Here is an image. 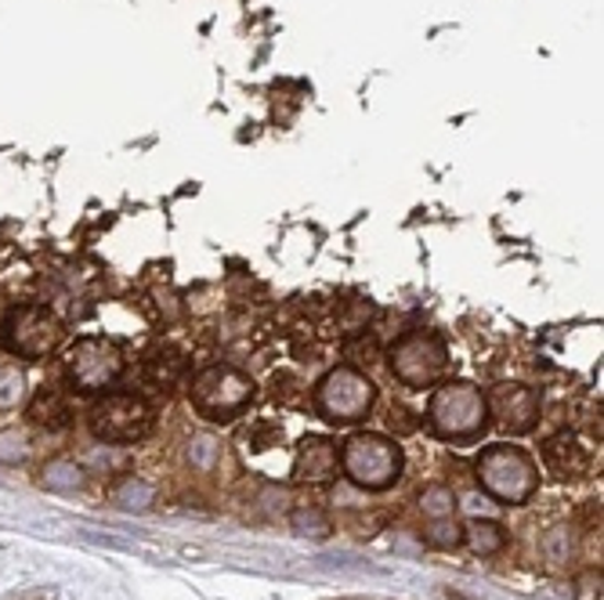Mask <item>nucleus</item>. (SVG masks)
<instances>
[{"label": "nucleus", "instance_id": "nucleus-1", "mask_svg": "<svg viewBox=\"0 0 604 600\" xmlns=\"http://www.w3.org/2000/svg\"><path fill=\"white\" fill-rule=\"evenodd\" d=\"M474 481L500 507H525L539 492V467L522 445H489L474 459Z\"/></svg>", "mask_w": 604, "mask_h": 600}, {"label": "nucleus", "instance_id": "nucleus-2", "mask_svg": "<svg viewBox=\"0 0 604 600\" xmlns=\"http://www.w3.org/2000/svg\"><path fill=\"white\" fill-rule=\"evenodd\" d=\"M427 427L435 431L441 442L471 445L489 427V405L482 387L474 384H441L430 391L427 402Z\"/></svg>", "mask_w": 604, "mask_h": 600}, {"label": "nucleus", "instance_id": "nucleus-3", "mask_svg": "<svg viewBox=\"0 0 604 600\" xmlns=\"http://www.w3.org/2000/svg\"><path fill=\"white\" fill-rule=\"evenodd\" d=\"M257 387L250 380V373H243L232 362H211L192 377L189 398L192 409L211 423H232L254 405Z\"/></svg>", "mask_w": 604, "mask_h": 600}, {"label": "nucleus", "instance_id": "nucleus-4", "mask_svg": "<svg viewBox=\"0 0 604 600\" xmlns=\"http://www.w3.org/2000/svg\"><path fill=\"white\" fill-rule=\"evenodd\" d=\"M340 470L355 489L362 492H388L394 481L402 478L405 456L402 445L391 442L384 434L359 431L340 445Z\"/></svg>", "mask_w": 604, "mask_h": 600}, {"label": "nucleus", "instance_id": "nucleus-5", "mask_svg": "<svg viewBox=\"0 0 604 600\" xmlns=\"http://www.w3.org/2000/svg\"><path fill=\"white\" fill-rule=\"evenodd\" d=\"M312 405L333 427H351V423H362L373 412L377 387L359 366H337L318 380Z\"/></svg>", "mask_w": 604, "mask_h": 600}, {"label": "nucleus", "instance_id": "nucleus-6", "mask_svg": "<svg viewBox=\"0 0 604 600\" xmlns=\"http://www.w3.org/2000/svg\"><path fill=\"white\" fill-rule=\"evenodd\" d=\"M391 377L410 391H424V387L441 384L449 373V344L446 336L435 330H410L402 333L388 352Z\"/></svg>", "mask_w": 604, "mask_h": 600}, {"label": "nucleus", "instance_id": "nucleus-7", "mask_svg": "<svg viewBox=\"0 0 604 600\" xmlns=\"http://www.w3.org/2000/svg\"><path fill=\"white\" fill-rule=\"evenodd\" d=\"M153 405L142 395H105L88 412V427L102 445H138L153 434Z\"/></svg>", "mask_w": 604, "mask_h": 600}, {"label": "nucleus", "instance_id": "nucleus-8", "mask_svg": "<svg viewBox=\"0 0 604 600\" xmlns=\"http://www.w3.org/2000/svg\"><path fill=\"white\" fill-rule=\"evenodd\" d=\"M61 369H66V380L72 391L98 395L123 380L127 358H123V352L109 341V336H80V341L66 352Z\"/></svg>", "mask_w": 604, "mask_h": 600}, {"label": "nucleus", "instance_id": "nucleus-9", "mask_svg": "<svg viewBox=\"0 0 604 600\" xmlns=\"http://www.w3.org/2000/svg\"><path fill=\"white\" fill-rule=\"evenodd\" d=\"M61 344V322L44 304H15L0 319V347L15 358H47Z\"/></svg>", "mask_w": 604, "mask_h": 600}, {"label": "nucleus", "instance_id": "nucleus-10", "mask_svg": "<svg viewBox=\"0 0 604 600\" xmlns=\"http://www.w3.org/2000/svg\"><path fill=\"white\" fill-rule=\"evenodd\" d=\"M485 405H489L492 423H496L503 434H514V437L536 431L539 412H544L539 391L536 387H525V384H496L485 395Z\"/></svg>", "mask_w": 604, "mask_h": 600}, {"label": "nucleus", "instance_id": "nucleus-11", "mask_svg": "<svg viewBox=\"0 0 604 600\" xmlns=\"http://www.w3.org/2000/svg\"><path fill=\"white\" fill-rule=\"evenodd\" d=\"M337 445L323 434H307L293 453V481L301 485H329L337 478Z\"/></svg>", "mask_w": 604, "mask_h": 600}, {"label": "nucleus", "instance_id": "nucleus-12", "mask_svg": "<svg viewBox=\"0 0 604 600\" xmlns=\"http://www.w3.org/2000/svg\"><path fill=\"white\" fill-rule=\"evenodd\" d=\"M539 456H544V467L553 481H579V478H586V470H590L586 445L569 431L550 434L544 448H539Z\"/></svg>", "mask_w": 604, "mask_h": 600}, {"label": "nucleus", "instance_id": "nucleus-13", "mask_svg": "<svg viewBox=\"0 0 604 600\" xmlns=\"http://www.w3.org/2000/svg\"><path fill=\"white\" fill-rule=\"evenodd\" d=\"M184 373H189V362H184V355L170 344H159L142 358V377L156 395H170L175 387H181Z\"/></svg>", "mask_w": 604, "mask_h": 600}, {"label": "nucleus", "instance_id": "nucleus-14", "mask_svg": "<svg viewBox=\"0 0 604 600\" xmlns=\"http://www.w3.org/2000/svg\"><path fill=\"white\" fill-rule=\"evenodd\" d=\"M26 420L33 423V427L41 431H66L72 423V405H69V395L61 391V387H41L30 405H26Z\"/></svg>", "mask_w": 604, "mask_h": 600}, {"label": "nucleus", "instance_id": "nucleus-15", "mask_svg": "<svg viewBox=\"0 0 604 600\" xmlns=\"http://www.w3.org/2000/svg\"><path fill=\"white\" fill-rule=\"evenodd\" d=\"M463 546L471 549L474 557H496L507 546V529L500 521L489 518H474L463 524Z\"/></svg>", "mask_w": 604, "mask_h": 600}, {"label": "nucleus", "instance_id": "nucleus-16", "mask_svg": "<svg viewBox=\"0 0 604 600\" xmlns=\"http://www.w3.org/2000/svg\"><path fill=\"white\" fill-rule=\"evenodd\" d=\"M109 499L120 510H145L156 499V489L138 474H120V478L109 485Z\"/></svg>", "mask_w": 604, "mask_h": 600}, {"label": "nucleus", "instance_id": "nucleus-17", "mask_svg": "<svg viewBox=\"0 0 604 600\" xmlns=\"http://www.w3.org/2000/svg\"><path fill=\"white\" fill-rule=\"evenodd\" d=\"M539 549H544V560L550 568H569L575 560V529H569V524H553V529L544 532Z\"/></svg>", "mask_w": 604, "mask_h": 600}, {"label": "nucleus", "instance_id": "nucleus-18", "mask_svg": "<svg viewBox=\"0 0 604 600\" xmlns=\"http://www.w3.org/2000/svg\"><path fill=\"white\" fill-rule=\"evenodd\" d=\"M268 387H272V402H276L279 409H304V405H307V384H304L293 369H279V373H272V380H268Z\"/></svg>", "mask_w": 604, "mask_h": 600}, {"label": "nucleus", "instance_id": "nucleus-19", "mask_svg": "<svg viewBox=\"0 0 604 600\" xmlns=\"http://www.w3.org/2000/svg\"><path fill=\"white\" fill-rule=\"evenodd\" d=\"M416 507L427 521H438V518H456V492L449 489L446 481H430L416 496Z\"/></svg>", "mask_w": 604, "mask_h": 600}, {"label": "nucleus", "instance_id": "nucleus-20", "mask_svg": "<svg viewBox=\"0 0 604 600\" xmlns=\"http://www.w3.org/2000/svg\"><path fill=\"white\" fill-rule=\"evenodd\" d=\"M290 529L298 535H312V540H326V535L333 532V521L323 507L315 503H301L290 510Z\"/></svg>", "mask_w": 604, "mask_h": 600}, {"label": "nucleus", "instance_id": "nucleus-21", "mask_svg": "<svg viewBox=\"0 0 604 600\" xmlns=\"http://www.w3.org/2000/svg\"><path fill=\"white\" fill-rule=\"evenodd\" d=\"M424 543L430 549H460L463 546V524L456 518H438V521H427V529L421 532Z\"/></svg>", "mask_w": 604, "mask_h": 600}, {"label": "nucleus", "instance_id": "nucleus-22", "mask_svg": "<svg viewBox=\"0 0 604 600\" xmlns=\"http://www.w3.org/2000/svg\"><path fill=\"white\" fill-rule=\"evenodd\" d=\"M44 485L47 489H58V492H72L83 485V467H77L72 459H52L44 467Z\"/></svg>", "mask_w": 604, "mask_h": 600}, {"label": "nucleus", "instance_id": "nucleus-23", "mask_svg": "<svg viewBox=\"0 0 604 600\" xmlns=\"http://www.w3.org/2000/svg\"><path fill=\"white\" fill-rule=\"evenodd\" d=\"M369 319H373V304H366V300H340L337 304V326L340 333H366Z\"/></svg>", "mask_w": 604, "mask_h": 600}, {"label": "nucleus", "instance_id": "nucleus-24", "mask_svg": "<svg viewBox=\"0 0 604 600\" xmlns=\"http://www.w3.org/2000/svg\"><path fill=\"white\" fill-rule=\"evenodd\" d=\"M22 391H26V377H22L19 366L11 362H0V409H15L22 402Z\"/></svg>", "mask_w": 604, "mask_h": 600}, {"label": "nucleus", "instance_id": "nucleus-25", "mask_svg": "<svg viewBox=\"0 0 604 600\" xmlns=\"http://www.w3.org/2000/svg\"><path fill=\"white\" fill-rule=\"evenodd\" d=\"M282 445V427L272 420H257L250 431H246V448L250 453H268V448Z\"/></svg>", "mask_w": 604, "mask_h": 600}, {"label": "nucleus", "instance_id": "nucleus-26", "mask_svg": "<svg viewBox=\"0 0 604 600\" xmlns=\"http://www.w3.org/2000/svg\"><path fill=\"white\" fill-rule=\"evenodd\" d=\"M344 355H348L351 362H373L377 355H380V344H377V336L373 333H355V336H348V344H344Z\"/></svg>", "mask_w": 604, "mask_h": 600}, {"label": "nucleus", "instance_id": "nucleus-27", "mask_svg": "<svg viewBox=\"0 0 604 600\" xmlns=\"http://www.w3.org/2000/svg\"><path fill=\"white\" fill-rule=\"evenodd\" d=\"M195 442V453L189 448V459H192V467H200V470H211L214 464H217V456H221V445L214 442V437H206V434H200V437H192Z\"/></svg>", "mask_w": 604, "mask_h": 600}, {"label": "nucleus", "instance_id": "nucleus-28", "mask_svg": "<svg viewBox=\"0 0 604 600\" xmlns=\"http://www.w3.org/2000/svg\"><path fill=\"white\" fill-rule=\"evenodd\" d=\"M579 532L597 535V540H601V503H597V499H586V503L579 507Z\"/></svg>", "mask_w": 604, "mask_h": 600}, {"label": "nucleus", "instance_id": "nucleus-29", "mask_svg": "<svg viewBox=\"0 0 604 600\" xmlns=\"http://www.w3.org/2000/svg\"><path fill=\"white\" fill-rule=\"evenodd\" d=\"M405 416H410V409L391 405V412H388V427L399 431V434H413V431H416V420H405Z\"/></svg>", "mask_w": 604, "mask_h": 600}, {"label": "nucleus", "instance_id": "nucleus-30", "mask_svg": "<svg viewBox=\"0 0 604 600\" xmlns=\"http://www.w3.org/2000/svg\"><path fill=\"white\" fill-rule=\"evenodd\" d=\"M11 600H52V590H30L22 597H11Z\"/></svg>", "mask_w": 604, "mask_h": 600}]
</instances>
